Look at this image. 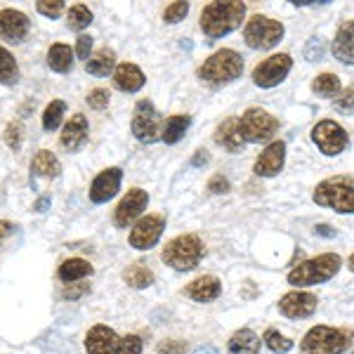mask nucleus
Returning a JSON list of instances; mask_svg holds the SVG:
<instances>
[{
	"label": "nucleus",
	"mask_w": 354,
	"mask_h": 354,
	"mask_svg": "<svg viewBox=\"0 0 354 354\" xmlns=\"http://www.w3.org/2000/svg\"><path fill=\"white\" fill-rule=\"evenodd\" d=\"M314 203L324 208H333L340 215L354 213V182L350 177H328L312 194Z\"/></svg>",
	"instance_id": "423d86ee"
},
{
	"label": "nucleus",
	"mask_w": 354,
	"mask_h": 354,
	"mask_svg": "<svg viewBox=\"0 0 354 354\" xmlns=\"http://www.w3.org/2000/svg\"><path fill=\"white\" fill-rule=\"evenodd\" d=\"M36 10L38 15L48 17V19H57L64 15V3L62 0H41V3H36Z\"/></svg>",
	"instance_id": "58836bf2"
},
{
	"label": "nucleus",
	"mask_w": 354,
	"mask_h": 354,
	"mask_svg": "<svg viewBox=\"0 0 354 354\" xmlns=\"http://www.w3.org/2000/svg\"><path fill=\"white\" fill-rule=\"evenodd\" d=\"M93 265H90L88 260L83 258H68L59 265V270H57V277H59V281L64 283H73V281H81L85 277H93Z\"/></svg>",
	"instance_id": "a878e982"
},
{
	"label": "nucleus",
	"mask_w": 354,
	"mask_h": 354,
	"mask_svg": "<svg viewBox=\"0 0 354 354\" xmlns=\"http://www.w3.org/2000/svg\"><path fill=\"white\" fill-rule=\"evenodd\" d=\"M194 354H220L218 350H215V347L213 345H203V347H198V350L196 352H194Z\"/></svg>",
	"instance_id": "3c124183"
},
{
	"label": "nucleus",
	"mask_w": 354,
	"mask_h": 354,
	"mask_svg": "<svg viewBox=\"0 0 354 354\" xmlns=\"http://www.w3.org/2000/svg\"><path fill=\"white\" fill-rule=\"evenodd\" d=\"M21 133H24V130H21V123L12 121L8 128H5V145L17 151L21 147Z\"/></svg>",
	"instance_id": "a19ab883"
},
{
	"label": "nucleus",
	"mask_w": 354,
	"mask_h": 354,
	"mask_svg": "<svg viewBox=\"0 0 354 354\" xmlns=\"http://www.w3.org/2000/svg\"><path fill=\"white\" fill-rule=\"evenodd\" d=\"M342 258L335 253H324L317 255L312 260H305L302 265L293 267L288 272V283L290 286H319V283H326L335 274L340 272Z\"/></svg>",
	"instance_id": "7ed1b4c3"
},
{
	"label": "nucleus",
	"mask_w": 354,
	"mask_h": 354,
	"mask_svg": "<svg viewBox=\"0 0 354 354\" xmlns=\"http://www.w3.org/2000/svg\"><path fill=\"white\" fill-rule=\"evenodd\" d=\"M118 335L116 330L104 326V324H97L88 330L85 335V352L88 354H116L118 347Z\"/></svg>",
	"instance_id": "6ab92c4d"
},
{
	"label": "nucleus",
	"mask_w": 354,
	"mask_h": 354,
	"mask_svg": "<svg viewBox=\"0 0 354 354\" xmlns=\"http://www.w3.org/2000/svg\"><path fill=\"white\" fill-rule=\"evenodd\" d=\"M312 93L322 97H338L340 95V78L335 73H322L312 81Z\"/></svg>",
	"instance_id": "473e14b6"
},
{
	"label": "nucleus",
	"mask_w": 354,
	"mask_h": 354,
	"mask_svg": "<svg viewBox=\"0 0 354 354\" xmlns=\"http://www.w3.org/2000/svg\"><path fill=\"white\" fill-rule=\"evenodd\" d=\"M147 83V76L140 66L133 64V62H123V64L116 66L113 71V85H116L121 93H140Z\"/></svg>",
	"instance_id": "412c9836"
},
{
	"label": "nucleus",
	"mask_w": 354,
	"mask_h": 354,
	"mask_svg": "<svg viewBox=\"0 0 354 354\" xmlns=\"http://www.w3.org/2000/svg\"><path fill=\"white\" fill-rule=\"evenodd\" d=\"M73 53L78 55V59H85L88 62L90 57H93V36H78V41H76V50Z\"/></svg>",
	"instance_id": "79ce46f5"
},
{
	"label": "nucleus",
	"mask_w": 354,
	"mask_h": 354,
	"mask_svg": "<svg viewBox=\"0 0 354 354\" xmlns=\"http://www.w3.org/2000/svg\"><path fill=\"white\" fill-rule=\"evenodd\" d=\"M147 205H149V194H147L145 189H140V187L130 189L121 198V203L116 205V210H113V225H116L118 230L130 227L133 222H137L142 218V213L147 210Z\"/></svg>",
	"instance_id": "ddd939ff"
},
{
	"label": "nucleus",
	"mask_w": 354,
	"mask_h": 354,
	"mask_svg": "<svg viewBox=\"0 0 354 354\" xmlns=\"http://www.w3.org/2000/svg\"><path fill=\"white\" fill-rule=\"evenodd\" d=\"M208 192L210 194H227L230 192V180L222 177V175H213L208 182Z\"/></svg>",
	"instance_id": "c03bdc74"
},
{
	"label": "nucleus",
	"mask_w": 354,
	"mask_h": 354,
	"mask_svg": "<svg viewBox=\"0 0 354 354\" xmlns=\"http://www.w3.org/2000/svg\"><path fill=\"white\" fill-rule=\"evenodd\" d=\"M330 53L342 64H354V19L342 21L338 33H335V41L330 45Z\"/></svg>",
	"instance_id": "4be33fe9"
},
{
	"label": "nucleus",
	"mask_w": 354,
	"mask_h": 354,
	"mask_svg": "<svg viewBox=\"0 0 354 354\" xmlns=\"http://www.w3.org/2000/svg\"><path fill=\"white\" fill-rule=\"evenodd\" d=\"M262 342H265L274 354H288L295 347V342L286 338L283 333H279L277 328H267L265 335H262Z\"/></svg>",
	"instance_id": "f704fd0d"
},
{
	"label": "nucleus",
	"mask_w": 354,
	"mask_h": 354,
	"mask_svg": "<svg viewBox=\"0 0 354 354\" xmlns=\"http://www.w3.org/2000/svg\"><path fill=\"white\" fill-rule=\"evenodd\" d=\"M283 33H286V28H283L281 21L272 19V17H265V15H253L245 21L243 41L253 50H272L274 45L281 43Z\"/></svg>",
	"instance_id": "0eeeda50"
},
{
	"label": "nucleus",
	"mask_w": 354,
	"mask_h": 354,
	"mask_svg": "<svg viewBox=\"0 0 354 354\" xmlns=\"http://www.w3.org/2000/svg\"><path fill=\"white\" fill-rule=\"evenodd\" d=\"M31 31V19L15 8L0 10V38L10 43H21Z\"/></svg>",
	"instance_id": "f3484780"
},
{
	"label": "nucleus",
	"mask_w": 354,
	"mask_h": 354,
	"mask_svg": "<svg viewBox=\"0 0 354 354\" xmlns=\"http://www.w3.org/2000/svg\"><path fill=\"white\" fill-rule=\"evenodd\" d=\"M121 182H123V170L121 168L102 170V173L93 180V185H90V192H88L90 201L97 203V205L111 201V198L121 192Z\"/></svg>",
	"instance_id": "2eb2a0df"
},
{
	"label": "nucleus",
	"mask_w": 354,
	"mask_h": 354,
	"mask_svg": "<svg viewBox=\"0 0 354 354\" xmlns=\"http://www.w3.org/2000/svg\"><path fill=\"white\" fill-rule=\"evenodd\" d=\"M189 125H192V116H187V113H175V116H170L168 121H165L161 140L165 145H177V142L187 135Z\"/></svg>",
	"instance_id": "c85d7f7f"
},
{
	"label": "nucleus",
	"mask_w": 354,
	"mask_h": 354,
	"mask_svg": "<svg viewBox=\"0 0 354 354\" xmlns=\"http://www.w3.org/2000/svg\"><path fill=\"white\" fill-rule=\"evenodd\" d=\"M305 57L310 62L322 59V57H324V45H322L319 38H310V43H307V50H305Z\"/></svg>",
	"instance_id": "a18cd8bd"
},
{
	"label": "nucleus",
	"mask_w": 354,
	"mask_h": 354,
	"mask_svg": "<svg viewBox=\"0 0 354 354\" xmlns=\"http://www.w3.org/2000/svg\"><path fill=\"white\" fill-rule=\"evenodd\" d=\"M64 113H66V102L62 100H53L43 111V130L48 133H55L57 128L64 121Z\"/></svg>",
	"instance_id": "2f4dec72"
},
{
	"label": "nucleus",
	"mask_w": 354,
	"mask_h": 354,
	"mask_svg": "<svg viewBox=\"0 0 354 354\" xmlns=\"http://www.w3.org/2000/svg\"><path fill=\"white\" fill-rule=\"evenodd\" d=\"M262 342L250 328H239L227 342V354H260Z\"/></svg>",
	"instance_id": "b1692460"
},
{
	"label": "nucleus",
	"mask_w": 354,
	"mask_h": 354,
	"mask_svg": "<svg viewBox=\"0 0 354 354\" xmlns=\"http://www.w3.org/2000/svg\"><path fill=\"white\" fill-rule=\"evenodd\" d=\"M73 50L64 43H55L50 45L48 50V66L53 68L55 73H68L73 66Z\"/></svg>",
	"instance_id": "cd10ccee"
},
{
	"label": "nucleus",
	"mask_w": 354,
	"mask_h": 354,
	"mask_svg": "<svg viewBox=\"0 0 354 354\" xmlns=\"http://www.w3.org/2000/svg\"><path fill=\"white\" fill-rule=\"evenodd\" d=\"M279 118L260 106H250L239 116V133L243 142H267L279 133Z\"/></svg>",
	"instance_id": "6e6552de"
},
{
	"label": "nucleus",
	"mask_w": 354,
	"mask_h": 354,
	"mask_svg": "<svg viewBox=\"0 0 354 354\" xmlns=\"http://www.w3.org/2000/svg\"><path fill=\"white\" fill-rule=\"evenodd\" d=\"M243 73V59L236 50L222 48L215 55H210L208 59L198 66V78L210 85H227L234 83Z\"/></svg>",
	"instance_id": "20e7f679"
},
{
	"label": "nucleus",
	"mask_w": 354,
	"mask_h": 354,
	"mask_svg": "<svg viewBox=\"0 0 354 354\" xmlns=\"http://www.w3.org/2000/svg\"><path fill=\"white\" fill-rule=\"evenodd\" d=\"M210 161V156H208V151L205 149H198L196 153H194V158H192V165L194 168H201V165H205Z\"/></svg>",
	"instance_id": "de8ad7c7"
},
{
	"label": "nucleus",
	"mask_w": 354,
	"mask_h": 354,
	"mask_svg": "<svg viewBox=\"0 0 354 354\" xmlns=\"http://www.w3.org/2000/svg\"><path fill=\"white\" fill-rule=\"evenodd\" d=\"M215 142L232 153L241 151L245 142L241 133H239V118H227V121H222L218 128H215Z\"/></svg>",
	"instance_id": "5701e85b"
},
{
	"label": "nucleus",
	"mask_w": 354,
	"mask_h": 354,
	"mask_svg": "<svg viewBox=\"0 0 354 354\" xmlns=\"http://www.w3.org/2000/svg\"><path fill=\"white\" fill-rule=\"evenodd\" d=\"M88 137H90V123L83 113H73L71 118L66 121L64 130L59 135V145L62 149L76 153L81 151L85 145H88Z\"/></svg>",
	"instance_id": "a211bd4d"
},
{
	"label": "nucleus",
	"mask_w": 354,
	"mask_h": 354,
	"mask_svg": "<svg viewBox=\"0 0 354 354\" xmlns=\"http://www.w3.org/2000/svg\"><path fill=\"white\" fill-rule=\"evenodd\" d=\"M187 298H192L194 302H213L220 298L222 293V281L213 274H203V277L194 279L192 283H187L185 288Z\"/></svg>",
	"instance_id": "aec40b11"
},
{
	"label": "nucleus",
	"mask_w": 354,
	"mask_h": 354,
	"mask_svg": "<svg viewBox=\"0 0 354 354\" xmlns=\"http://www.w3.org/2000/svg\"><path fill=\"white\" fill-rule=\"evenodd\" d=\"M354 340L352 328L314 326L300 340V354H342Z\"/></svg>",
	"instance_id": "f03ea898"
},
{
	"label": "nucleus",
	"mask_w": 354,
	"mask_h": 354,
	"mask_svg": "<svg viewBox=\"0 0 354 354\" xmlns=\"http://www.w3.org/2000/svg\"><path fill=\"white\" fill-rule=\"evenodd\" d=\"M290 68H293L290 55H286V53L272 55V57H267V59H262L260 64L253 68V83L265 90L277 88V85L290 73Z\"/></svg>",
	"instance_id": "9b49d317"
},
{
	"label": "nucleus",
	"mask_w": 354,
	"mask_h": 354,
	"mask_svg": "<svg viewBox=\"0 0 354 354\" xmlns=\"http://www.w3.org/2000/svg\"><path fill=\"white\" fill-rule=\"evenodd\" d=\"M335 106L342 113H354V85H347L345 90H340V95L335 97Z\"/></svg>",
	"instance_id": "ea45409f"
},
{
	"label": "nucleus",
	"mask_w": 354,
	"mask_h": 354,
	"mask_svg": "<svg viewBox=\"0 0 354 354\" xmlns=\"http://www.w3.org/2000/svg\"><path fill=\"white\" fill-rule=\"evenodd\" d=\"M163 230H165V215L158 213L142 215L133 225V230H130V245L135 250H149L161 241Z\"/></svg>",
	"instance_id": "f8f14e48"
},
{
	"label": "nucleus",
	"mask_w": 354,
	"mask_h": 354,
	"mask_svg": "<svg viewBox=\"0 0 354 354\" xmlns=\"http://www.w3.org/2000/svg\"><path fill=\"white\" fill-rule=\"evenodd\" d=\"M161 260L175 272H192L203 260V241L196 234H180L165 243Z\"/></svg>",
	"instance_id": "39448f33"
},
{
	"label": "nucleus",
	"mask_w": 354,
	"mask_h": 354,
	"mask_svg": "<svg viewBox=\"0 0 354 354\" xmlns=\"http://www.w3.org/2000/svg\"><path fill=\"white\" fill-rule=\"evenodd\" d=\"M90 290L88 283H78V286H71V288H64L62 290V298L64 300H78L81 295H85Z\"/></svg>",
	"instance_id": "49530a36"
},
{
	"label": "nucleus",
	"mask_w": 354,
	"mask_h": 354,
	"mask_svg": "<svg viewBox=\"0 0 354 354\" xmlns=\"http://www.w3.org/2000/svg\"><path fill=\"white\" fill-rule=\"evenodd\" d=\"M319 234H324V236H333V232H328V227H317Z\"/></svg>",
	"instance_id": "603ef678"
},
{
	"label": "nucleus",
	"mask_w": 354,
	"mask_h": 354,
	"mask_svg": "<svg viewBox=\"0 0 354 354\" xmlns=\"http://www.w3.org/2000/svg\"><path fill=\"white\" fill-rule=\"evenodd\" d=\"M350 270H352V272H354V253H352V255H350Z\"/></svg>",
	"instance_id": "864d4df0"
},
{
	"label": "nucleus",
	"mask_w": 354,
	"mask_h": 354,
	"mask_svg": "<svg viewBox=\"0 0 354 354\" xmlns=\"http://www.w3.org/2000/svg\"><path fill=\"white\" fill-rule=\"evenodd\" d=\"M19 81V66L15 55L0 45V85H15Z\"/></svg>",
	"instance_id": "7c9ffc66"
},
{
	"label": "nucleus",
	"mask_w": 354,
	"mask_h": 354,
	"mask_svg": "<svg viewBox=\"0 0 354 354\" xmlns=\"http://www.w3.org/2000/svg\"><path fill=\"white\" fill-rule=\"evenodd\" d=\"M50 205V196H43V198H38L36 203H33V210H38V213H43L45 208Z\"/></svg>",
	"instance_id": "8fccbe9b"
},
{
	"label": "nucleus",
	"mask_w": 354,
	"mask_h": 354,
	"mask_svg": "<svg viewBox=\"0 0 354 354\" xmlns=\"http://www.w3.org/2000/svg\"><path fill=\"white\" fill-rule=\"evenodd\" d=\"M163 118L161 113L156 111L151 100H140L135 104L133 111V123H130V130H133L135 140H140L142 145H153L163 137Z\"/></svg>",
	"instance_id": "1a4fd4ad"
},
{
	"label": "nucleus",
	"mask_w": 354,
	"mask_h": 354,
	"mask_svg": "<svg viewBox=\"0 0 354 354\" xmlns=\"http://www.w3.org/2000/svg\"><path fill=\"white\" fill-rule=\"evenodd\" d=\"M109 90H104V88H95V90H90V95L85 97V102L90 104V109H95V111H104L106 106H109Z\"/></svg>",
	"instance_id": "4c0bfd02"
},
{
	"label": "nucleus",
	"mask_w": 354,
	"mask_h": 354,
	"mask_svg": "<svg viewBox=\"0 0 354 354\" xmlns=\"http://www.w3.org/2000/svg\"><path fill=\"white\" fill-rule=\"evenodd\" d=\"M245 17V5L239 0H230V3H210L201 12V31L205 38L218 41L222 36H230L241 26Z\"/></svg>",
	"instance_id": "f257e3e1"
},
{
	"label": "nucleus",
	"mask_w": 354,
	"mask_h": 354,
	"mask_svg": "<svg viewBox=\"0 0 354 354\" xmlns=\"http://www.w3.org/2000/svg\"><path fill=\"white\" fill-rule=\"evenodd\" d=\"M31 173L36 177H48V180H55V177L62 175V163H59V158H57L53 151L41 149L31 161Z\"/></svg>",
	"instance_id": "bb28decb"
},
{
	"label": "nucleus",
	"mask_w": 354,
	"mask_h": 354,
	"mask_svg": "<svg viewBox=\"0 0 354 354\" xmlns=\"http://www.w3.org/2000/svg\"><path fill=\"white\" fill-rule=\"evenodd\" d=\"M142 347H145V342H142L140 335L130 333V335H125V338L118 340L116 354H142Z\"/></svg>",
	"instance_id": "e433bc0d"
},
{
	"label": "nucleus",
	"mask_w": 354,
	"mask_h": 354,
	"mask_svg": "<svg viewBox=\"0 0 354 354\" xmlns=\"http://www.w3.org/2000/svg\"><path fill=\"white\" fill-rule=\"evenodd\" d=\"M85 71L97 78L109 76L111 71H116V53H113L111 48H100L88 62H85Z\"/></svg>",
	"instance_id": "393cba45"
},
{
	"label": "nucleus",
	"mask_w": 354,
	"mask_h": 354,
	"mask_svg": "<svg viewBox=\"0 0 354 354\" xmlns=\"http://www.w3.org/2000/svg\"><path fill=\"white\" fill-rule=\"evenodd\" d=\"M187 15H189V3L177 0V3L168 5V8L163 10V21L165 24H177V21H185Z\"/></svg>",
	"instance_id": "c9c22d12"
},
{
	"label": "nucleus",
	"mask_w": 354,
	"mask_h": 354,
	"mask_svg": "<svg viewBox=\"0 0 354 354\" xmlns=\"http://www.w3.org/2000/svg\"><path fill=\"white\" fill-rule=\"evenodd\" d=\"M158 354H185L187 352V342L182 340H163L158 345Z\"/></svg>",
	"instance_id": "37998d69"
},
{
	"label": "nucleus",
	"mask_w": 354,
	"mask_h": 354,
	"mask_svg": "<svg viewBox=\"0 0 354 354\" xmlns=\"http://www.w3.org/2000/svg\"><path fill=\"white\" fill-rule=\"evenodd\" d=\"M312 142L319 147V151L324 156H338L350 145V135H347V130L340 123L326 118V121H319L312 128Z\"/></svg>",
	"instance_id": "9d476101"
},
{
	"label": "nucleus",
	"mask_w": 354,
	"mask_h": 354,
	"mask_svg": "<svg viewBox=\"0 0 354 354\" xmlns=\"http://www.w3.org/2000/svg\"><path fill=\"white\" fill-rule=\"evenodd\" d=\"M283 163H286V142L274 140L258 156V161L253 165V173L258 177H277L283 170Z\"/></svg>",
	"instance_id": "dca6fc26"
},
{
	"label": "nucleus",
	"mask_w": 354,
	"mask_h": 354,
	"mask_svg": "<svg viewBox=\"0 0 354 354\" xmlns=\"http://www.w3.org/2000/svg\"><path fill=\"white\" fill-rule=\"evenodd\" d=\"M12 232H15V225H12V222H8V220H0V239H8Z\"/></svg>",
	"instance_id": "09e8293b"
},
{
	"label": "nucleus",
	"mask_w": 354,
	"mask_h": 354,
	"mask_svg": "<svg viewBox=\"0 0 354 354\" xmlns=\"http://www.w3.org/2000/svg\"><path fill=\"white\" fill-rule=\"evenodd\" d=\"M123 281L128 283L130 288H149L153 283V272L149 270L147 265H142V262H135V265H130L128 270L123 272Z\"/></svg>",
	"instance_id": "c756f323"
},
{
	"label": "nucleus",
	"mask_w": 354,
	"mask_h": 354,
	"mask_svg": "<svg viewBox=\"0 0 354 354\" xmlns=\"http://www.w3.org/2000/svg\"><path fill=\"white\" fill-rule=\"evenodd\" d=\"M277 307L286 319H307L317 312L319 298L310 290H290L277 302Z\"/></svg>",
	"instance_id": "4468645a"
},
{
	"label": "nucleus",
	"mask_w": 354,
	"mask_h": 354,
	"mask_svg": "<svg viewBox=\"0 0 354 354\" xmlns=\"http://www.w3.org/2000/svg\"><path fill=\"white\" fill-rule=\"evenodd\" d=\"M90 24H93V12H90L88 5H73L66 12V26L71 31H83Z\"/></svg>",
	"instance_id": "72a5a7b5"
}]
</instances>
